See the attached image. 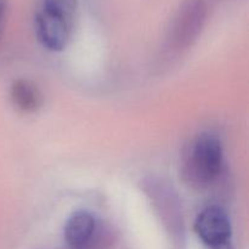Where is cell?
Here are the masks:
<instances>
[{
	"label": "cell",
	"mask_w": 249,
	"mask_h": 249,
	"mask_svg": "<svg viewBox=\"0 0 249 249\" xmlns=\"http://www.w3.org/2000/svg\"><path fill=\"white\" fill-rule=\"evenodd\" d=\"M77 9V0H41L34 18L36 33L41 45L51 51L66 48L72 34Z\"/></svg>",
	"instance_id": "1"
},
{
	"label": "cell",
	"mask_w": 249,
	"mask_h": 249,
	"mask_svg": "<svg viewBox=\"0 0 249 249\" xmlns=\"http://www.w3.org/2000/svg\"><path fill=\"white\" fill-rule=\"evenodd\" d=\"M223 167V146L213 134H202L191 143L184 163V175L198 187L212 184Z\"/></svg>",
	"instance_id": "2"
},
{
	"label": "cell",
	"mask_w": 249,
	"mask_h": 249,
	"mask_svg": "<svg viewBox=\"0 0 249 249\" xmlns=\"http://www.w3.org/2000/svg\"><path fill=\"white\" fill-rule=\"evenodd\" d=\"M207 14V0H185L173 23V41L178 46H186L191 44L202 31Z\"/></svg>",
	"instance_id": "3"
},
{
	"label": "cell",
	"mask_w": 249,
	"mask_h": 249,
	"mask_svg": "<svg viewBox=\"0 0 249 249\" xmlns=\"http://www.w3.org/2000/svg\"><path fill=\"white\" fill-rule=\"evenodd\" d=\"M195 231L199 240L213 249L230 243L232 228L228 214L220 207H208L195 221Z\"/></svg>",
	"instance_id": "4"
},
{
	"label": "cell",
	"mask_w": 249,
	"mask_h": 249,
	"mask_svg": "<svg viewBox=\"0 0 249 249\" xmlns=\"http://www.w3.org/2000/svg\"><path fill=\"white\" fill-rule=\"evenodd\" d=\"M97 230V223L88 212H77L67 220L65 240L71 249H84Z\"/></svg>",
	"instance_id": "5"
},
{
	"label": "cell",
	"mask_w": 249,
	"mask_h": 249,
	"mask_svg": "<svg viewBox=\"0 0 249 249\" xmlns=\"http://www.w3.org/2000/svg\"><path fill=\"white\" fill-rule=\"evenodd\" d=\"M11 100L22 112L32 113L41 106L43 97L38 88L27 79H17L11 85Z\"/></svg>",
	"instance_id": "6"
},
{
	"label": "cell",
	"mask_w": 249,
	"mask_h": 249,
	"mask_svg": "<svg viewBox=\"0 0 249 249\" xmlns=\"http://www.w3.org/2000/svg\"><path fill=\"white\" fill-rule=\"evenodd\" d=\"M5 7H6V0H0V26H1L2 17H4Z\"/></svg>",
	"instance_id": "7"
},
{
	"label": "cell",
	"mask_w": 249,
	"mask_h": 249,
	"mask_svg": "<svg viewBox=\"0 0 249 249\" xmlns=\"http://www.w3.org/2000/svg\"><path fill=\"white\" fill-rule=\"evenodd\" d=\"M213 249H232V246H231V242H230V243H226V245L219 246V247L213 248Z\"/></svg>",
	"instance_id": "8"
}]
</instances>
